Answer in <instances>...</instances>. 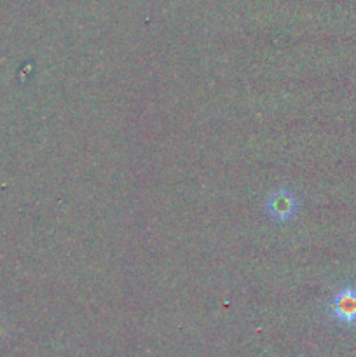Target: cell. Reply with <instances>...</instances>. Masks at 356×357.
Instances as JSON below:
<instances>
[{
	"label": "cell",
	"mask_w": 356,
	"mask_h": 357,
	"mask_svg": "<svg viewBox=\"0 0 356 357\" xmlns=\"http://www.w3.org/2000/svg\"><path fill=\"white\" fill-rule=\"evenodd\" d=\"M299 199L290 188H278L272 194H269L267 201H265V211L279 225L292 222L297 213H299Z\"/></svg>",
	"instance_id": "cell-1"
},
{
	"label": "cell",
	"mask_w": 356,
	"mask_h": 357,
	"mask_svg": "<svg viewBox=\"0 0 356 357\" xmlns=\"http://www.w3.org/2000/svg\"><path fill=\"white\" fill-rule=\"evenodd\" d=\"M330 316L346 326L356 324V288L344 286L330 300Z\"/></svg>",
	"instance_id": "cell-2"
}]
</instances>
